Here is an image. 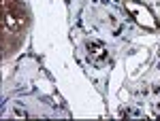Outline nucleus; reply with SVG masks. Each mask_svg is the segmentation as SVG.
<instances>
[{
	"mask_svg": "<svg viewBox=\"0 0 160 121\" xmlns=\"http://www.w3.org/2000/svg\"><path fill=\"white\" fill-rule=\"evenodd\" d=\"M126 9L135 15V19L139 24L148 26V28H156V21H154V15L145 9V7H139L135 0H126Z\"/></svg>",
	"mask_w": 160,
	"mask_h": 121,
	"instance_id": "nucleus-1",
	"label": "nucleus"
},
{
	"mask_svg": "<svg viewBox=\"0 0 160 121\" xmlns=\"http://www.w3.org/2000/svg\"><path fill=\"white\" fill-rule=\"evenodd\" d=\"M88 49H90V62L92 66H105L107 64V51L100 43H88Z\"/></svg>",
	"mask_w": 160,
	"mask_h": 121,
	"instance_id": "nucleus-2",
	"label": "nucleus"
},
{
	"mask_svg": "<svg viewBox=\"0 0 160 121\" xmlns=\"http://www.w3.org/2000/svg\"><path fill=\"white\" fill-rule=\"evenodd\" d=\"M4 26H9L11 30H17L19 26H24V15L13 13L11 7H7V4H4Z\"/></svg>",
	"mask_w": 160,
	"mask_h": 121,
	"instance_id": "nucleus-3",
	"label": "nucleus"
}]
</instances>
